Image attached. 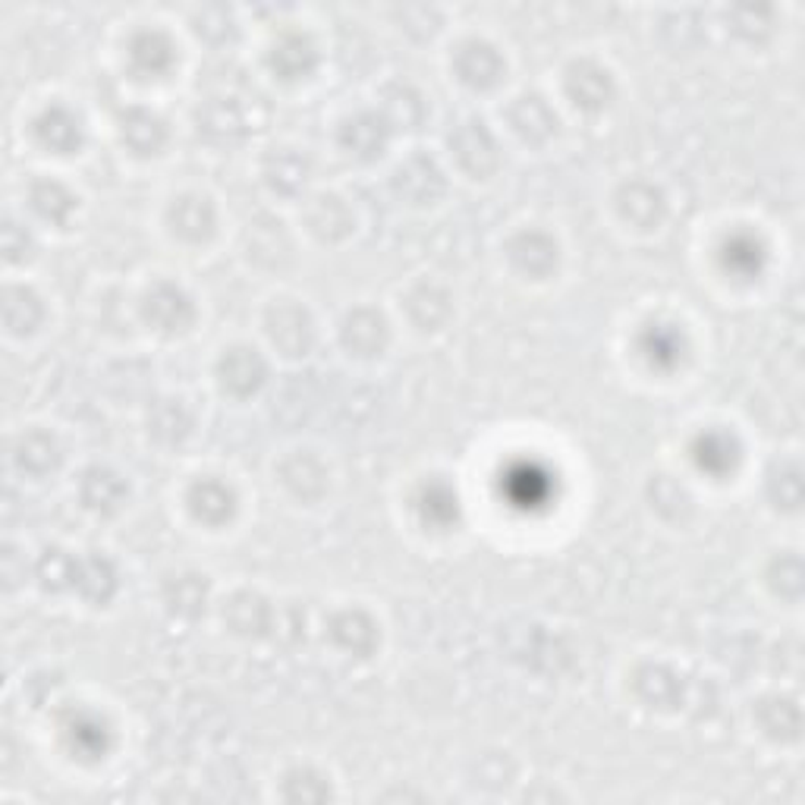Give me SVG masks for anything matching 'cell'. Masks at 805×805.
<instances>
[{
  "instance_id": "cell-19",
  "label": "cell",
  "mask_w": 805,
  "mask_h": 805,
  "mask_svg": "<svg viewBox=\"0 0 805 805\" xmlns=\"http://www.w3.org/2000/svg\"><path fill=\"white\" fill-rule=\"evenodd\" d=\"M387 143V126L374 114H362L344 126V145L359 158H374Z\"/></svg>"
},
{
  "instance_id": "cell-7",
  "label": "cell",
  "mask_w": 805,
  "mask_h": 805,
  "mask_svg": "<svg viewBox=\"0 0 805 805\" xmlns=\"http://www.w3.org/2000/svg\"><path fill=\"white\" fill-rule=\"evenodd\" d=\"M457 73H460V79L466 86L491 88L500 79L504 63H500L497 51L491 45L472 41V45H462L460 54H457Z\"/></svg>"
},
{
  "instance_id": "cell-4",
  "label": "cell",
  "mask_w": 805,
  "mask_h": 805,
  "mask_svg": "<svg viewBox=\"0 0 805 805\" xmlns=\"http://www.w3.org/2000/svg\"><path fill=\"white\" fill-rule=\"evenodd\" d=\"M264 374H268V366L256 349L236 346L221 359V384H224V391H231L236 397L256 394Z\"/></svg>"
},
{
  "instance_id": "cell-20",
  "label": "cell",
  "mask_w": 805,
  "mask_h": 805,
  "mask_svg": "<svg viewBox=\"0 0 805 805\" xmlns=\"http://www.w3.org/2000/svg\"><path fill=\"white\" fill-rule=\"evenodd\" d=\"M58 462H60L58 441L48 437V434L41 432L26 434V437L20 441V447H16V466H20L23 472H32V475H48V472L58 469Z\"/></svg>"
},
{
  "instance_id": "cell-10",
  "label": "cell",
  "mask_w": 805,
  "mask_h": 805,
  "mask_svg": "<svg viewBox=\"0 0 805 805\" xmlns=\"http://www.w3.org/2000/svg\"><path fill=\"white\" fill-rule=\"evenodd\" d=\"M510 123H513V129L525 143H545L547 136L554 133V126H557V116L550 114V108L542 98L525 95L510 108Z\"/></svg>"
},
{
  "instance_id": "cell-17",
  "label": "cell",
  "mask_w": 805,
  "mask_h": 805,
  "mask_svg": "<svg viewBox=\"0 0 805 805\" xmlns=\"http://www.w3.org/2000/svg\"><path fill=\"white\" fill-rule=\"evenodd\" d=\"M126 488L123 482L116 479L114 472L108 469H88L86 479H83V500L86 507L98 510V513H114L116 507L123 504Z\"/></svg>"
},
{
  "instance_id": "cell-15",
  "label": "cell",
  "mask_w": 805,
  "mask_h": 805,
  "mask_svg": "<svg viewBox=\"0 0 805 805\" xmlns=\"http://www.w3.org/2000/svg\"><path fill=\"white\" fill-rule=\"evenodd\" d=\"M73 585L86 595L88 602H108L116 589L114 567H111L104 557H86V560H76V575H73Z\"/></svg>"
},
{
  "instance_id": "cell-31",
  "label": "cell",
  "mask_w": 805,
  "mask_h": 805,
  "mask_svg": "<svg viewBox=\"0 0 805 805\" xmlns=\"http://www.w3.org/2000/svg\"><path fill=\"white\" fill-rule=\"evenodd\" d=\"M761 727L775 740H796L800 736V727H803V715H800L796 702H787V698L768 702L761 708Z\"/></svg>"
},
{
  "instance_id": "cell-24",
  "label": "cell",
  "mask_w": 805,
  "mask_h": 805,
  "mask_svg": "<svg viewBox=\"0 0 805 805\" xmlns=\"http://www.w3.org/2000/svg\"><path fill=\"white\" fill-rule=\"evenodd\" d=\"M123 143L139 154H151L164 143V123L148 111H129L123 116Z\"/></svg>"
},
{
  "instance_id": "cell-2",
  "label": "cell",
  "mask_w": 805,
  "mask_h": 805,
  "mask_svg": "<svg viewBox=\"0 0 805 805\" xmlns=\"http://www.w3.org/2000/svg\"><path fill=\"white\" fill-rule=\"evenodd\" d=\"M145 318L158 327V331H183L193 321V302L183 289L171 287V284H158L145 296Z\"/></svg>"
},
{
  "instance_id": "cell-11",
  "label": "cell",
  "mask_w": 805,
  "mask_h": 805,
  "mask_svg": "<svg viewBox=\"0 0 805 805\" xmlns=\"http://www.w3.org/2000/svg\"><path fill=\"white\" fill-rule=\"evenodd\" d=\"M620 211H623V218L630 224L648 231L664 218L661 193L655 186H648V183H633V186H627L620 193Z\"/></svg>"
},
{
  "instance_id": "cell-25",
  "label": "cell",
  "mask_w": 805,
  "mask_h": 805,
  "mask_svg": "<svg viewBox=\"0 0 805 805\" xmlns=\"http://www.w3.org/2000/svg\"><path fill=\"white\" fill-rule=\"evenodd\" d=\"M635 690L652 708H677V702H680V680L664 667H645L639 673Z\"/></svg>"
},
{
  "instance_id": "cell-1",
  "label": "cell",
  "mask_w": 805,
  "mask_h": 805,
  "mask_svg": "<svg viewBox=\"0 0 805 805\" xmlns=\"http://www.w3.org/2000/svg\"><path fill=\"white\" fill-rule=\"evenodd\" d=\"M450 145H454V154L462 164V171L485 176L497 168V145L482 123H462L450 136Z\"/></svg>"
},
{
  "instance_id": "cell-33",
  "label": "cell",
  "mask_w": 805,
  "mask_h": 805,
  "mask_svg": "<svg viewBox=\"0 0 805 805\" xmlns=\"http://www.w3.org/2000/svg\"><path fill=\"white\" fill-rule=\"evenodd\" d=\"M645 356L652 359V362H658V366H673L677 359H680V352H683V337L670 327V324H655V327H648V334H645Z\"/></svg>"
},
{
  "instance_id": "cell-30",
  "label": "cell",
  "mask_w": 805,
  "mask_h": 805,
  "mask_svg": "<svg viewBox=\"0 0 805 805\" xmlns=\"http://www.w3.org/2000/svg\"><path fill=\"white\" fill-rule=\"evenodd\" d=\"M309 224L321 239H340L349 233V211L340 199L327 196L318 199V205L309 211Z\"/></svg>"
},
{
  "instance_id": "cell-32",
  "label": "cell",
  "mask_w": 805,
  "mask_h": 805,
  "mask_svg": "<svg viewBox=\"0 0 805 805\" xmlns=\"http://www.w3.org/2000/svg\"><path fill=\"white\" fill-rule=\"evenodd\" d=\"M129 58H133V63H136V70L158 76V73H164V70L171 66L173 54H171V45H168L161 35H143V38H136V41H133Z\"/></svg>"
},
{
  "instance_id": "cell-22",
  "label": "cell",
  "mask_w": 805,
  "mask_h": 805,
  "mask_svg": "<svg viewBox=\"0 0 805 805\" xmlns=\"http://www.w3.org/2000/svg\"><path fill=\"white\" fill-rule=\"evenodd\" d=\"M45 315L38 296L32 289L10 287L3 296V321L13 334H29L38 327V321Z\"/></svg>"
},
{
  "instance_id": "cell-36",
  "label": "cell",
  "mask_w": 805,
  "mask_h": 805,
  "mask_svg": "<svg viewBox=\"0 0 805 805\" xmlns=\"http://www.w3.org/2000/svg\"><path fill=\"white\" fill-rule=\"evenodd\" d=\"M205 582L196 579V575H183V579H176L171 582V589H168V602L176 614H183V617H196L201 607H205Z\"/></svg>"
},
{
  "instance_id": "cell-12",
  "label": "cell",
  "mask_w": 805,
  "mask_h": 805,
  "mask_svg": "<svg viewBox=\"0 0 805 805\" xmlns=\"http://www.w3.org/2000/svg\"><path fill=\"white\" fill-rule=\"evenodd\" d=\"M331 635H334V642L340 648L359 655V658H366L374 648V642H377L374 623L362 610H344V614H337L334 623H331Z\"/></svg>"
},
{
  "instance_id": "cell-14",
  "label": "cell",
  "mask_w": 805,
  "mask_h": 805,
  "mask_svg": "<svg viewBox=\"0 0 805 805\" xmlns=\"http://www.w3.org/2000/svg\"><path fill=\"white\" fill-rule=\"evenodd\" d=\"M189 507H193L196 519L218 525V522L231 519L233 491L227 485H221V482L205 479V482H196L193 491H189Z\"/></svg>"
},
{
  "instance_id": "cell-26",
  "label": "cell",
  "mask_w": 805,
  "mask_h": 805,
  "mask_svg": "<svg viewBox=\"0 0 805 805\" xmlns=\"http://www.w3.org/2000/svg\"><path fill=\"white\" fill-rule=\"evenodd\" d=\"M271 66L284 76V79H299L306 73H312L315 66V51L309 41L302 38H284L281 45H274V54H271Z\"/></svg>"
},
{
  "instance_id": "cell-39",
  "label": "cell",
  "mask_w": 805,
  "mask_h": 805,
  "mask_svg": "<svg viewBox=\"0 0 805 805\" xmlns=\"http://www.w3.org/2000/svg\"><path fill=\"white\" fill-rule=\"evenodd\" d=\"M384 101H387V116H391V123H400L403 120V126H412L409 116H406L409 108H412V111H425L422 101H419V95H412L409 88H391V91L384 95Z\"/></svg>"
},
{
  "instance_id": "cell-41",
  "label": "cell",
  "mask_w": 805,
  "mask_h": 805,
  "mask_svg": "<svg viewBox=\"0 0 805 805\" xmlns=\"http://www.w3.org/2000/svg\"><path fill=\"white\" fill-rule=\"evenodd\" d=\"M70 736H73V746H79V752H88V755H91V746H88V740H91V743H98V748L104 752V736H108V733H104V727H101V723L95 720L91 727H86V723H76ZM91 758H95V755H91Z\"/></svg>"
},
{
  "instance_id": "cell-9",
  "label": "cell",
  "mask_w": 805,
  "mask_h": 805,
  "mask_svg": "<svg viewBox=\"0 0 805 805\" xmlns=\"http://www.w3.org/2000/svg\"><path fill=\"white\" fill-rule=\"evenodd\" d=\"M567 91L573 98L579 108L585 111H598L610 101L614 95V83L607 76V70L595 66V63H582V66H573L570 79H567Z\"/></svg>"
},
{
  "instance_id": "cell-16",
  "label": "cell",
  "mask_w": 805,
  "mask_h": 805,
  "mask_svg": "<svg viewBox=\"0 0 805 805\" xmlns=\"http://www.w3.org/2000/svg\"><path fill=\"white\" fill-rule=\"evenodd\" d=\"M406 309H409V315H412V321L419 327L434 331V327H441L447 321V315H450V299H447L444 289L432 287V284H422V287H416L406 296Z\"/></svg>"
},
{
  "instance_id": "cell-42",
  "label": "cell",
  "mask_w": 805,
  "mask_h": 805,
  "mask_svg": "<svg viewBox=\"0 0 805 805\" xmlns=\"http://www.w3.org/2000/svg\"><path fill=\"white\" fill-rule=\"evenodd\" d=\"M3 252H7L10 261H20L29 256V236L20 231L16 224H7V231H3Z\"/></svg>"
},
{
  "instance_id": "cell-40",
  "label": "cell",
  "mask_w": 805,
  "mask_h": 805,
  "mask_svg": "<svg viewBox=\"0 0 805 805\" xmlns=\"http://www.w3.org/2000/svg\"><path fill=\"white\" fill-rule=\"evenodd\" d=\"M777 570H780V567H777ZM787 570H790V573H783V570H780L783 579H775V589L780 592V595L796 598V595L803 592V564H800V557H787Z\"/></svg>"
},
{
  "instance_id": "cell-29",
  "label": "cell",
  "mask_w": 805,
  "mask_h": 805,
  "mask_svg": "<svg viewBox=\"0 0 805 805\" xmlns=\"http://www.w3.org/2000/svg\"><path fill=\"white\" fill-rule=\"evenodd\" d=\"M264 173H268L271 189L281 193V196H296V193L306 186V164H302L296 154H289V151L274 154V158L268 161V171Z\"/></svg>"
},
{
  "instance_id": "cell-35",
  "label": "cell",
  "mask_w": 805,
  "mask_h": 805,
  "mask_svg": "<svg viewBox=\"0 0 805 805\" xmlns=\"http://www.w3.org/2000/svg\"><path fill=\"white\" fill-rule=\"evenodd\" d=\"M419 510H422V519L432 525H450L457 519V494L444 485H429L422 491Z\"/></svg>"
},
{
  "instance_id": "cell-27",
  "label": "cell",
  "mask_w": 805,
  "mask_h": 805,
  "mask_svg": "<svg viewBox=\"0 0 805 805\" xmlns=\"http://www.w3.org/2000/svg\"><path fill=\"white\" fill-rule=\"evenodd\" d=\"M695 462L702 466V469H708L711 475H723L727 469H733V462H736V447H733V441L727 437V434H702L698 441H695Z\"/></svg>"
},
{
  "instance_id": "cell-21",
  "label": "cell",
  "mask_w": 805,
  "mask_h": 805,
  "mask_svg": "<svg viewBox=\"0 0 805 805\" xmlns=\"http://www.w3.org/2000/svg\"><path fill=\"white\" fill-rule=\"evenodd\" d=\"M171 221L173 231L179 233L183 239L199 243L214 227V208L205 199H179L173 205Z\"/></svg>"
},
{
  "instance_id": "cell-38",
  "label": "cell",
  "mask_w": 805,
  "mask_h": 805,
  "mask_svg": "<svg viewBox=\"0 0 805 805\" xmlns=\"http://www.w3.org/2000/svg\"><path fill=\"white\" fill-rule=\"evenodd\" d=\"M723 264L733 274H755L761 268V249L746 236H736L723 246Z\"/></svg>"
},
{
  "instance_id": "cell-6",
  "label": "cell",
  "mask_w": 805,
  "mask_h": 805,
  "mask_svg": "<svg viewBox=\"0 0 805 805\" xmlns=\"http://www.w3.org/2000/svg\"><path fill=\"white\" fill-rule=\"evenodd\" d=\"M344 346L356 356H377L387 346V324L372 309H359L344 321Z\"/></svg>"
},
{
  "instance_id": "cell-37",
  "label": "cell",
  "mask_w": 805,
  "mask_h": 805,
  "mask_svg": "<svg viewBox=\"0 0 805 805\" xmlns=\"http://www.w3.org/2000/svg\"><path fill=\"white\" fill-rule=\"evenodd\" d=\"M151 432L158 434L161 441H179L183 434L189 432V416L179 403H164L154 409L151 416Z\"/></svg>"
},
{
  "instance_id": "cell-18",
  "label": "cell",
  "mask_w": 805,
  "mask_h": 805,
  "mask_svg": "<svg viewBox=\"0 0 805 805\" xmlns=\"http://www.w3.org/2000/svg\"><path fill=\"white\" fill-rule=\"evenodd\" d=\"M35 133H38L41 145L54 148L60 154L79 148V143H83V136H79V120L73 114H66L63 108H54V111H48V114L41 116L38 126H35Z\"/></svg>"
},
{
  "instance_id": "cell-34",
  "label": "cell",
  "mask_w": 805,
  "mask_h": 805,
  "mask_svg": "<svg viewBox=\"0 0 805 805\" xmlns=\"http://www.w3.org/2000/svg\"><path fill=\"white\" fill-rule=\"evenodd\" d=\"M32 205H35V211L45 221H54V224H63L70 218V211H73L70 193L63 186H58V183H38L32 189Z\"/></svg>"
},
{
  "instance_id": "cell-28",
  "label": "cell",
  "mask_w": 805,
  "mask_h": 805,
  "mask_svg": "<svg viewBox=\"0 0 805 805\" xmlns=\"http://www.w3.org/2000/svg\"><path fill=\"white\" fill-rule=\"evenodd\" d=\"M224 617L231 620V627L236 633L243 635H259L268 630V607L261 598L256 595H236L231 604H227V610H224Z\"/></svg>"
},
{
  "instance_id": "cell-3",
  "label": "cell",
  "mask_w": 805,
  "mask_h": 805,
  "mask_svg": "<svg viewBox=\"0 0 805 805\" xmlns=\"http://www.w3.org/2000/svg\"><path fill=\"white\" fill-rule=\"evenodd\" d=\"M268 334L274 346H281L287 356H302L309 352V346L315 340V331H312V318L306 309L299 306H281L271 312L268 321Z\"/></svg>"
},
{
  "instance_id": "cell-8",
  "label": "cell",
  "mask_w": 805,
  "mask_h": 805,
  "mask_svg": "<svg viewBox=\"0 0 805 805\" xmlns=\"http://www.w3.org/2000/svg\"><path fill=\"white\" fill-rule=\"evenodd\" d=\"M510 259L519 271H525L532 277H545L547 271L557 264V243L545 233H519L510 243Z\"/></svg>"
},
{
  "instance_id": "cell-23",
  "label": "cell",
  "mask_w": 805,
  "mask_h": 805,
  "mask_svg": "<svg viewBox=\"0 0 805 805\" xmlns=\"http://www.w3.org/2000/svg\"><path fill=\"white\" fill-rule=\"evenodd\" d=\"M201 133L218 139V143H233L246 133V120H243V111L231 104V101H214L208 104L199 114Z\"/></svg>"
},
{
  "instance_id": "cell-13",
  "label": "cell",
  "mask_w": 805,
  "mask_h": 805,
  "mask_svg": "<svg viewBox=\"0 0 805 805\" xmlns=\"http://www.w3.org/2000/svg\"><path fill=\"white\" fill-rule=\"evenodd\" d=\"M281 479L296 497H318L327 485V472L312 454H296L281 466Z\"/></svg>"
},
{
  "instance_id": "cell-5",
  "label": "cell",
  "mask_w": 805,
  "mask_h": 805,
  "mask_svg": "<svg viewBox=\"0 0 805 805\" xmlns=\"http://www.w3.org/2000/svg\"><path fill=\"white\" fill-rule=\"evenodd\" d=\"M394 186L400 193L403 199L416 201V205H425V201H434L441 193H444V173L437 171L432 158H409L403 164L397 176H394Z\"/></svg>"
}]
</instances>
